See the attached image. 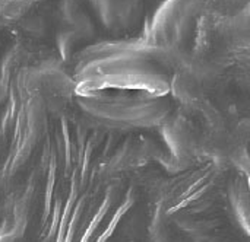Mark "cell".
<instances>
[{"label":"cell","mask_w":250,"mask_h":242,"mask_svg":"<svg viewBox=\"0 0 250 242\" xmlns=\"http://www.w3.org/2000/svg\"><path fill=\"white\" fill-rule=\"evenodd\" d=\"M104 32L114 39L139 29L144 22L146 0H88Z\"/></svg>","instance_id":"3"},{"label":"cell","mask_w":250,"mask_h":242,"mask_svg":"<svg viewBox=\"0 0 250 242\" xmlns=\"http://www.w3.org/2000/svg\"><path fill=\"white\" fill-rule=\"evenodd\" d=\"M82 108L97 118L113 121H164L171 114V101L167 95L146 91L103 89L88 93H75Z\"/></svg>","instance_id":"2"},{"label":"cell","mask_w":250,"mask_h":242,"mask_svg":"<svg viewBox=\"0 0 250 242\" xmlns=\"http://www.w3.org/2000/svg\"><path fill=\"white\" fill-rule=\"evenodd\" d=\"M179 54L148 41H101L85 48L73 63L75 93L103 89L146 91L167 95Z\"/></svg>","instance_id":"1"}]
</instances>
